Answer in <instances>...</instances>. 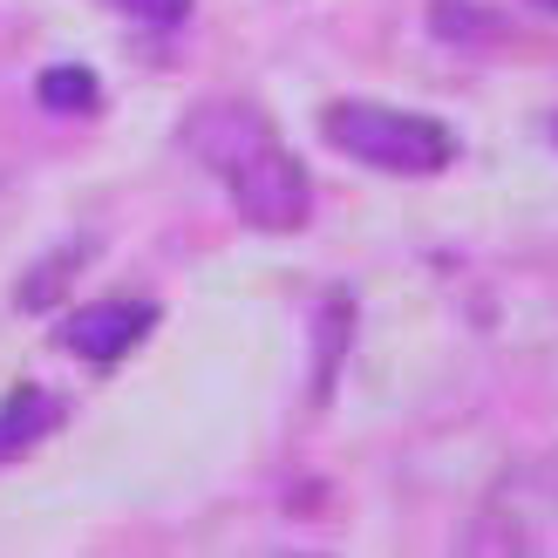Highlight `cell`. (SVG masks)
<instances>
[{"label": "cell", "mask_w": 558, "mask_h": 558, "mask_svg": "<svg viewBox=\"0 0 558 558\" xmlns=\"http://www.w3.org/2000/svg\"><path fill=\"white\" fill-rule=\"evenodd\" d=\"M184 150L205 163V171L226 178L232 205L245 226L259 232H300L306 211H314V184H306V163L279 144V130L266 109L239 102V96H211L184 117Z\"/></svg>", "instance_id": "6da1fadb"}, {"label": "cell", "mask_w": 558, "mask_h": 558, "mask_svg": "<svg viewBox=\"0 0 558 558\" xmlns=\"http://www.w3.org/2000/svg\"><path fill=\"white\" fill-rule=\"evenodd\" d=\"M327 144L348 150L375 171H402V178H429L457 157V136L442 130L436 117H415V109H388V102H327Z\"/></svg>", "instance_id": "7a4b0ae2"}, {"label": "cell", "mask_w": 558, "mask_h": 558, "mask_svg": "<svg viewBox=\"0 0 558 558\" xmlns=\"http://www.w3.org/2000/svg\"><path fill=\"white\" fill-rule=\"evenodd\" d=\"M150 327H157L150 300H96V306H75L62 320V348H75L82 361H117L144 341Z\"/></svg>", "instance_id": "3957f363"}, {"label": "cell", "mask_w": 558, "mask_h": 558, "mask_svg": "<svg viewBox=\"0 0 558 558\" xmlns=\"http://www.w3.org/2000/svg\"><path fill=\"white\" fill-rule=\"evenodd\" d=\"M54 423H62V402H54L48 388H14V396L0 402V463L21 457V450H35Z\"/></svg>", "instance_id": "277c9868"}, {"label": "cell", "mask_w": 558, "mask_h": 558, "mask_svg": "<svg viewBox=\"0 0 558 558\" xmlns=\"http://www.w3.org/2000/svg\"><path fill=\"white\" fill-rule=\"evenodd\" d=\"M41 102L48 109H69V117H89V109H96V75L89 69H48L41 75Z\"/></svg>", "instance_id": "5b68a950"}, {"label": "cell", "mask_w": 558, "mask_h": 558, "mask_svg": "<svg viewBox=\"0 0 558 558\" xmlns=\"http://www.w3.org/2000/svg\"><path fill=\"white\" fill-rule=\"evenodd\" d=\"M429 21H436V35H457V41H490L497 35V21L484 8H470V0H436Z\"/></svg>", "instance_id": "8992f818"}, {"label": "cell", "mask_w": 558, "mask_h": 558, "mask_svg": "<svg viewBox=\"0 0 558 558\" xmlns=\"http://www.w3.org/2000/svg\"><path fill=\"white\" fill-rule=\"evenodd\" d=\"M117 8H123L130 21H144V27H178V21L191 14V0H117Z\"/></svg>", "instance_id": "52a82bcc"}, {"label": "cell", "mask_w": 558, "mask_h": 558, "mask_svg": "<svg viewBox=\"0 0 558 558\" xmlns=\"http://www.w3.org/2000/svg\"><path fill=\"white\" fill-rule=\"evenodd\" d=\"M538 8H551V14H558V0H538Z\"/></svg>", "instance_id": "ba28073f"}, {"label": "cell", "mask_w": 558, "mask_h": 558, "mask_svg": "<svg viewBox=\"0 0 558 558\" xmlns=\"http://www.w3.org/2000/svg\"><path fill=\"white\" fill-rule=\"evenodd\" d=\"M551 144H558V117H551Z\"/></svg>", "instance_id": "9c48e42d"}]
</instances>
